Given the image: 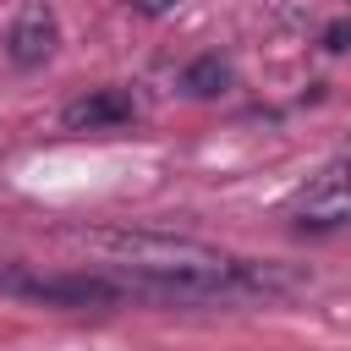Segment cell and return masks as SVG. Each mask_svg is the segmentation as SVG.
<instances>
[{
  "mask_svg": "<svg viewBox=\"0 0 351 351\" xmlns=\"http://www.w3.org/2000/svg\"><path fill=\"white\" fill-rule=\"evenodd\" d=\"M82 247L110 258L115 269H132V291L148 296H230L269 285V269L241 263L208 241L165 236V230H77Z\"/></svg>",
  "mask_w": 351,
  "mask_h": 351,
  "instance_id": "1",
  "label": "cell"
},
{
  "mask_svg": "<svg viewBox=\"0 0 351 351\" xmlns=\"http://www.w3.org/2000/svg\"><path fill=\"white\" fill-rule=\"evenodd\" d=\"M55 38H60V22L44 0H22L11 27H5V55L11 66H44L55 55Z\"/></svg>",
  "mask_w": 351,
  "mask_h": 351,
  "instance_id": "2",
  "label": "cell"
},
{
  "mask_svg": "<svg viewBox=\"0 0 351 351\" xmlns=\"http://www.w3.org/2000/svg\"><path fill=\"white\" fill-rule=\"evenodd\" d=\"M132 115H137V99H132L126 88H99V93L71 99V104L60 110L66 132H110V126H126Z\"/></svg>",
  "mask_w": 351,
  "mask_h": 351,
  "instance_id": "3",
  "label": "cell"
},
{
  "mask_svg": "<svg viewBox=\"0 0 351 351\" xmlns=\"http://www.w3.org/2000/svg\"><path fill=\"white\" fill-rule=\"evenodd\" d=\"M296 214H302V225H351V176H346V170L318 176V181L302 192Z\"/></svg>",
  "mask_w": 351,
  "mask_h": 351,
  "instance_id": "4",
  "label": "cell"
},
{
  "mask_svg": "<svg viewBox=\"0 0 351 351\" xmlns=\"http://www.w3.org/2000/svg\"><path fill=\"white\" fill-rule=\"evenodd\" d=\"M225 82H230V60H219V55H203L181 71V88L192 99H214V93H225Z\"/></svg>",
  "mask_w": 351,
  "mask_h": 351,
  "instance_id": "5",
  "label": "cell"
},
{
  "mask_svg": "<svg viewBox=\"0 0 351 351\" xmlns=\"http://www.w3.org/2000/svg\"><path fill=\"white\" fill-rule=\"evenodd\" d=\"M181 0H132V11H143V16H170Z\"/></svg>",
  "mask_w": 351,
  "mask_h": 351,
  "instance_id": "6",
  "label": "cell"
}]
</instances>
